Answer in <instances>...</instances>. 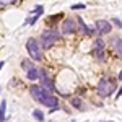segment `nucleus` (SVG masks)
Masks as SVG:
<instances>
[{
  "instance_id": "21",
  "label": "nucleus",
  "mask_w": 122,
  "mask_h": 122,
  "mask_svg": "<svg viewBox=\"0 0 122 122\" xmlns=\"http://www.w3.org/2000/svg\"><path fill=\"white\" fill-rule=\"evenodd\" d=\"M119 96H122V86L119 88V91H117V94H116V98H119Z\"/></svg>"
},
{
  "instance_id": "4",
  "label": "nucleus",
  "mask_w": 122,
  "mask_h": 122,
  "mask_svg": "<svg viewBox=\"0 0 122 122\" xmlns=\"http://www.w3.org/2000/svg\"><path fill=\"white\" fill-rule=\"evenodd\" d=\"M114 88H116V85L109 78H101L98 81V93L101 94V96H109L114 91Z\"/></svg>"
},
{
  "instance_id": "20",
  "label": "nucleus",
  "mask_w": 122,
  "mask_h": 122,
  "mask_svg": "<svg viewBox=\"0 0 122 122\" xmlns=\"http://www.w3.org/2000/svg\"><path fill=\"white\" fill-rule=\"evenodd\" d=\"M114 25H116V26H122V23L119 21V20H116V18H114Z\"/></svg>"
},
{
  "instance_id": "2",
  "label": "nucleus",
  "mask_w": 122,
  "mask_h": 122,
  "mask_svg": "<svg viewBox=\"0 0 122 122\" xmlns=\"http://www.w3.org/2000/svg\"><path fill=\"white\" fill-rule=\"evenodd\" d=\"M57 39H59V33L57 31H54V29H46L41 34V44H42L44 49H49V47H52L57 42Z\"/></svg>"
},
{
  "instance_id": "3",
  "label": "nucleus",
  "mask_w": 122,
  "mask_h": 122,
  "mask_svg": "<svg viewBox=\"0 0 122 122\" xmlns=\"http://www.w3.org/2000/svg\"><path fill=\"white\" fill-rule=\"evenodd\" d=\"M26 49H28V54L31 57V60H42V52H41V49H39V44L36 42V39L34 38H29L28 42H26Z\"/></svg>"
},
{
  "instance_id": "15",
  "label": "nucleus",
  "mask_w": 122,
  "mask_h": 122,
  "mask_svg": "<svg viewBox=\"0 0 122 122\" xmlns=\"http://www.w3.org/2000/svg\"><path fill=\"white\" fill-rule=\"evenodd\" d=\"M104 49V41L103 39H96L94 41V51H103Z\"/></svg>"
},
{
  "instance_id": "14",
  "label": "nucleus",
  "mask_w": 122,
  "mask_h": 122,
  "mask_svg": "<svg viewBox=\"0 0 122 122\" xmlns=\"http://www.w3.org/2000/svg\"><path fill=\"white\" fill-rule=\"evenodd\" d=\"M39 75H41V72H38V68H33L31 72H28V78L29 80H36Z\"/></svg>"
},
{
  "instance_id": "18",
  "label": "nucleus",
  "mask_w": 122,
  "mask_h": 122,
  "mask_svg": "<svg viewBox=\"0 0 122 122\" xmlns=\"http://www.w3.org/2000/svg\"><path fill=\"white\" fill-rule=\"evenodd\" d=\"M2 2V7H5V5H11V3H15L16 0H0Z\"/></svg>"
},
{
  "instance_id": "7",
  "label": "nucleus",
  "mask_w": 122,
  "mask_h": 122,
  "mask_svg": "<svg viewBox=\"0 0 122 122\" xmlns=\"http://www.w3.org/2000/svg\"><path fill=\"white\" fill-rule=\"evenodd\" d=\"M96 29H98L101 34H107V33H111V31H112L111 23H109V21H106V20H98V21H96Z\"/></svg>"
},
{
  "instance_id": "10",
  "label": "nucleus",
  "mask_w": 122,
  "mask_h": 122,
  "mask_svg": "<svg viewBox=\"0 0 122 122\" xmlns=\"http://www.w3.org/2000/svg\"><path fill=\"white\" fill-rule=\"evenodd\" d=\"M76 21H78V26H80V31H81L83 34H90V33H91V31H90V28H88V26H86V25L83 23V20L80 18V16H76Z\"/></svg>"
},
{
  "instance_id": "22",
  "label": "nucleus",
  "mask_w": 122,
  "mask_h": 122,
  "mask_svg": "<svg viewBox=\"0 0 122 122\" xmlns=\"http://www.w3.org/2000/svg\"><path fill=\"white\" fill-rule=\"evenodd\" d=\"M119 78H121V80H122V72H121V73H119Z\"/></svg>"
},
{
  "instance_id": "17",
  "label": "nucleus",
  "mask_w": 122,
  "mask_h": 122,
  "mask_svg": "<svg viewBox=\"0 0 122 122\" xmlns=\"http://www.w3.org/2000/svg\"><path fill=\"white\" fill-rule=\"evenodd\" d=\"M86 5L85 3H76V5H72V10H81V8H85Z\"/></svg>"
},
{
  "instance_id": "9",
  "label": "nucleus",
  "mask_w": 122,
  "mask_h": 122,
  "mask_svg": "<svg viewBox=\"0 0 122 122\" xmlns=\"http://www.w3.org/2000/svg\"><path fill=\"white\" fill-rule=\"evenodd\" d=\"M41 13H42V7H41V5H38V7H36V10H34V13H31V18L28 20V25H34Z\"/></svg>"
},
{
  "instance_id": "19",
  "label": "nucleus",
  "mask_w": 122,
  "mask_h": 122,
  "mask_svg": "<svg viewBox=\"0 0 122 122\" xmlns=\"http://www.w3.org/2000/svg\"><path fill=\"white\" fill-rule=\"evenodd\" d=\"M96 57H98L99 60H104V52H103V51H98V54H96Z\"/></svg>"
},
{
  "instance_id": "5",
  "label": "nucleus",
  "mask_w": 122,
  "mask_h": 122,
  "mask_svg": "<svg viewBox=\"0 0 122 122\" xmlns=\"http://www.w3.org/2000/svg\"><path fill=\"white\" fill-rule=\"evenodd\" d=\"M76 29V25H75V20L73 18H65L64 23H62V33L64 34H72L75 33Z\"/></svg>"
},
{
  "instance_id": "1",
  "label": "nucleus",
  "mask_w": 122,
  "mask_h": 122,
  "mask_svg": "<svg viewBox=\"0 0 122 122\" xmlns=\"http://www.w3.org/2000/svg\"><path fill=\"white\" fill-rule=\"evenodd\" d=\"M31 94H33V98H34L36 101L42 103L44 106H47V107H52V109H57V107H59V99H57L56 96H52L51 91H47L44 86L33 85V86H31Z\"/></svg>"
},
{
  "instance_id": "11",
  "label": "nucleus",
  "mask_w": 122,
  "mask_h": 122,
  "mask_svg": "<svg viewBox=\"0 0 122 122\" xmlns=\"http://www.w3.org/2000/svg\"><path fill=\"white\" fill-rule=\"evenodd\" d=\"M21 67H23V70H26V72H31L33 68H36V67L33 65V60H23V62H21Z\"/></svg>"
},
{
  "instance_id": "8",
  "label": "nucleus",
  "mask_w": 122,
  "mask_h": 122,
  "mask_svg": "<svg viewBox=\"0 0 122 122\" xmlns=\"http://www.w3.org/2000/svg\"><path fill=\"white\" fill-rule=\"evenodd\" d=\"M111 42H112V47H114V51L119 54V57L122 59V39L121 38H112L111 39Z\"/></svg>"
},
{
  "instance_id": "12",
  "label": "nucleus",
  "mask_w": 122,
  "mask_h": 122,
  "mask_svg": "<svg viewBox=\"0 0 122 122\" xmlns=\"http://www.w3.org/2000/svg\"><path fill=\"white\" fill-rule=\"evenodd\" d=\"M5 107H7V103H5V99H2V103H0V121L5 122Z\"/></svg>"
},
{
  "instance_id": "6",
  "label": "nucleus",
  "mask_w": 122,
  "mask_h": 122,
  "mask_svg": "<svg viewBox=\"0 0 122 122\" xmlns=\"http://www.w3.org/2000/svg\"><path fill=\"white\" fill-rule=\"evenodd\" d=\"M39 78H41V81H42V86L46 88L47 91H54L52 80H51V76H49V73H47L46 70H41V75H39Z\"/></svg>"
},
{
  "instance_id": "13",
  "label": "nucleus",
  "mask_w": 122,
  "mask_h": 122,
  "mask_svg": "<svg viewBox=\"0 0 122 122\" xmlns=\"http://www.w3.org/2000/svg\"><path fill=\"white\" fill-rule=\"evenodd\" d=\"M33 117H34L36 121H39V122H42V121H44V114L41 112L39 109H34V111H33Z\"/></svg>"
},
{
  "instance_id": "16",
  "label": "nucleus",
  "mask_w": 122,
  "mask_h": 122,
  "mask_svg": "<svg viewBox=\"0 0 122 122\" xmlns=\"http://www.w3.org/2000/svg\"><path fill=\"white\" fill-rule=\"evenodd\" d=\"M70 103H72V106L76 107V109H80V107H81V99H80V98H72V101H70Z\"/></svg>"
}]
</instances>
